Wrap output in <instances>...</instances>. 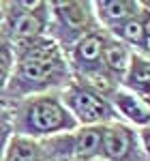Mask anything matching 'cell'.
Returning a JSON list of instances; mask_svg holds the SVG:
<instances>
[{"label": "cell", "instance_id": "cell-7", "mask_svg": "<svg viewBox=\"0 0 150 161\" xmlns=\"http://www.w3.org/2000/svg\"><path fill=\"white\" fill-rule=\"evenodd\" d=\"M110 103H112L114 112L118 116V120L131 125L133 129H142L150 125V105L144 103L135 92H131L129 88L118 86L110 95Z\"/></svg>", "mask_w": 150, "mask_h": 161}, {"label": "cell", "instance_id": "cell-12", "mask_svg": "<svg viewBox=\"0 0 150 161\" xmlns=\"http://www.w3.org/2000/svg\"><path fill=\"white\" fill-rule=\"evenodd\" d=\"M0 161H47V159H45L39 142L28 140V137L13 136L9 140L7 150H4Z\"/></svg>", "mask_w": 150, "mask_h": 161}, {"label": "cell", "instance_id": "cell-14", "mask_svg": "<svg viewBox=\"0 0 150 161\" xmlns=\"http://www.w3.org/2000/svg\"><path fill=\"white\" fill-rule=\"evenodd\" d=\"M13 137V127H11V110L0 105V159L7 150V144Z\"/></svg>", "mask_w": 150, "mask_h": 161}, {"label": "cell", "instance_id": "cell-5", "mask_svg": "<svg viewBox=\"0 0 150 161\" xmlns=\"http://www.w3.org/2000/svg\"><path fill=\"white\" fill-rule=\"evenodd\" d=\"M50 22V2H2V32L11 45L45 37Z\"/></svg>", "mask_w": 150, "mask_h": 161}, {"label": "cell", "instance_id": "cell-10", "mask_svg": "<svg viewBox=\"0 0 150 161\" xmlns=\"http://www.w3.org/2000/svg\"><path fill=\"white\" fill-rule=\"evenodd\" d=\"M73 142L75 161H101V127H77Z\"/></svg>", "mask_w": 150, "mask_h": 161}, {"label": "cell", "instance_id": "cell-4", "mask_svg": "<svg viewBox=\"0 0 150 161\" xmlns=\"http://www.w3.org/2000/svg\"><path fill=\"white\" fill-rule=\"evenodd\" d=\"M60 99L77 127H103L118 120L110 99L86 82L71 80L60 90Z\"/></svg>", "mask_w": 150, "mask_h": 161}, {"label": "cell", "instance_id": "cell-6", "mask_svg": "<svg viewBox=\"0 0 150 161\" xmlns=\"http://www.w3.org/2000/svg\"><path fill=\"white\" fill-rule=\"evenodd\" d=\"M101 161H146L137 129L122 120L101 127Z\"/></svg>", "mask_w": 150, "mask_h": 161}, {"label": "cell", "instance_id": "cell-1", "mask_svg": "<svg viewBox=\"0 0 150 161\" xmlns=\"http://www.w3.org/2000/svg\"><path fill=\"white\" fill-rule=\"evenodd\" d=\"M13 56V73L0 99V105L4 108H11L26 97L60 92L73 80L64 52L47 35L15 43Z\"/></svg>", "mask_w": 150, "mask_h": 161}, {"label": "cell", "instance_id": "cell-3", "mask_svg": "<svg viewBox=\"0 0 150 161\" xmlns=\"http://www.w3.org/2000/svg\"><path fill=\"white\" fill-rule=\"evenodd\" d=\"M101 28L94 15V7L88 0H67V2H50V22L47 37L58 43V47L67 52L88 32Z\"/></svg>", "mask_w": 150, "mask_h": 161}, {"label": "cell", "instance_id": "cell-8", "mask_svg": "<svg viewBox=\"0 0 150 161\" xmlns=\"http://www.w3.org/2000/svg\"><path fill=\"white\" fill-rule=\"evenodd\" d=\"M92 7H94L97 22L103 30H110L114 26L135 17L144 9L139 0H99V2H92Z\"/></svg>", "mask_w": 150, "mask_h": 161}, {"label": "cell", "instance_id": "cell-16", "mask_svg": "<svg viewBox=\"0 0 150 161\" xmlns=\"http://www.w3.org/2000/svg\"><path fill=\"white\" fill-rule=\"evenodd\" d=\"M0 28H2V2H0Z\"/></svg>", "mask_w": 150, "mask_h": 161}, {"label": "cell", "instance_id": "cell-11", "mask_svg": "<svg viewBox=\"0 0 150 161\" xmlns=\"http://www.w3.org/2000/svg\"><path fill=\"white\" fill-rule=\"evenodd\" d=\"M75 131V129H73ZM73 131L69 133H58L41 140V150L47 161H75V142H73Z\"/></svg>", "mask_w": 150, "mask_h": 161}, {"label": "cell", "instance_id": "cell-9", "mask_svg": "<svg viewBox=\"0 0 150 161\" xmlns=\"http://www.w3.org/2000/svg\"><path fill=\"white\" fill-rule=\"evenodd\" d=\"M133 54L135 52L131 47H126L125 43H120L118 39L107 37V43L103 47V71L107 73L110 80H114L118 86L122 84L126 71L131 67V60H133Z\"/></svg>", "mask_w": 150, "mask_h": 161}, {"label": "cell", "instance_id": "cell-2", "mask_svg": "<svg viewBox=\"0 0 150 161\" xmlns=\"http://www.w3.org/2000/svg\"><path fill=\"white\" fill-rule=\"evenodd\" d=\"M9 110H11L13 136L28 137L35 142L77 129V123L60 99V92L26 97L13 103Z\"/></svg>", "mask_w": 150, "mask_h": 161}, {"label": "cell", "instance_id": "cell-15", "mask_svg": "<svg viewBox=\"0 0 150 161\" xmlns=\"http://www.w3.org/2000/svg\"><path fill=\"white\" fill-rule=\"evenodd\" d=\"M137 137H139V146H142V153L146 161H150V125L137 129Z\"/></svg>", "mask_w": 150, "mask_h": 161}, {"label": "cell", "instance_id": "cell-13", "mask_svg": "<svg viewBox=\"0 0 150 161\" xmlns=\"http://www.w3.org/2000/svg\"><path fill=\"white\" fill-rule=\"evenodd\" d=\"M13 64H15V56H13V45L9 37L0 30V99L2 92L9 84V77L13 73Z\"/></svg>", "mask_w": 150, "mask_h": 161}]
</instances>
